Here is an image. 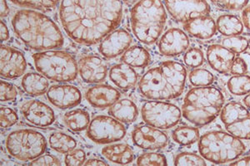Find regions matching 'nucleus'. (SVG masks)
Segmentation results:
<instances>
[{"label":"nucleus","instance_id":"nucleus-1","mask_svg":"<svg viewBox=\"0 0 250 166\" xmlns=\"http://www.w3.org/2000/svg\"><path fill=\"white\" fill-rule=\"evenodd\" d=\"M121 0H62L60 21L66 33L80 44L93 45L120 25Z\"/></svg>","mask_w":250,"mask_h":166},{"label":"nucleus","instance_id":"nucleus-2","mask_svg":"<svg viewBox=\"0 0 250 166\" xmlns=\"http://www.w3.org/2000/svg\"><path fill=\"white\" fill-rule=\"evenodd\" d=\"M12 24L18 37L32 49L48 51L63 45L64 38L59 27L40 12L20 10L13 18Z\"/></svg>","mask_w":250,"mask_h":166},{"label":"nucleus","instance_id":"nucleus-3","mask_svg":"<svg viewBox=\"0 0 250 166\" xmlns=\"http://www.w3.org/2000/svg\"><path fill=\"white\" fill-rule=\"evenodd\" d=\"M187 77L184 65L167 61L151 68L141 77L140 90L150 100H171L182 95Z\"/></svg>","mask_w":250,"mask_h":166},{"label":"nucleus","instance_id":"nucleus-4","mask_svg":"<svg viewBox=\"0 0 250 166\" xmlns=\"http://www.w3.org/2000/svg\"><path fill=\"white\" fill-rule=\"evenodd\" d=\"M225 96L214 87H199L188 91L182 106V114L187 121L198 127L209 124L221 112Z\"/></svg>","mask_w":250,"mask_h":166},{"label":"nucleus","instance_id":"nucleus-5","mask_svg":"<svg viewBox=\"0 0 250 166\" xmlns=\"http://www.w3.org/2000/svg\"><path fill=\"white\" fill-rule=\"evenodd\" d=\"M166 18L161 0H139L131 11L134 36L145 44H153L162 34Z\"/></svg>","mask_w":250,"mask_h":166},{"label":"nucleus","instance_id":"nucleus-6","mask_svg":"<svg viewBox=\"0 0 250 166\" xmlns=\"http://www.w3.org/2000/svg\"><path fill=\"white\" fill-rule=\"evenodd\" d=\"M199 150L205 160L214 164H225L240 157L245 153V146L231 134L210 131L199 139Z\"/></svg>","mask_w":250,"mask_h":166},{"label":"nucleus","instance_id":"nucleus-7","mask_svg":"<svg viewBox=\"0 0 250 166\" xmlns=\"http://www.w3.org/2000/svg\"><path fill=\"white\" fill-rule=\"evenodd\" d=\"M35 68L54 82H68L77 77L79 66L67 52L48 50L33 55Z\"/></svg>","mask_w":250,"mask_h":166},{"label":"nucleus","instance_id":"nucleus-8","mask_svg":"<svg viewBox=\"0 0 250 166\" xmlns=\"http://www.w3.org/2000/svg\"><path fill=\"white\" fill-rule=\"evenodd\" d=\"M6 148L9 154L19 161H34L44 153L47 141L45 137L36 130L18 129L8 135Z\"/></svg>","mask_w":250,"mask_h":166},{"label":"nucleus","instance_id":"nucleus-9","mask_svg":"<svg viewBox=\"0 0 250 166\" xmlns=\"http://www.w3.org/2000/svg\"><path fill=\"white\" fill-rule=\"evenodd\" d=\"M141 113L145 123L162 129L175 127L182 115L181 111L175 105L159 101L145 102Z\"/></svg>","mask_w":250,"mask_h":166},{"label":"nucleus","instance_id":"nucleus-10","mask_svg":"<svg viewBox=\"0 0 250 166\" xmlns=\"http://www.w3.org/2000/svg\"><path fill=\"white\" fill-rule=\"evenodd\" d=\"M126 135L124 124L107 115H98L88 126V138L98 144H111L122 140Z\"/></svg>","mask_w":250,"mask_h":166},{"label":"nucleus","instance_id":"nucleus-11","mask_svg":"<svg viewBox=\"0 0 250 166\" xmlns=\"http://www.w3.org/2000/svg\"><path fill=\"white\" fill-rule=\"evenodd\" d=\"M220 118L225 129L241 140H250V112L239 102H230L223 107Z\"/></svg>","mask_w":250,"mask_h":166},{"label":"nucleus","instance_id":"nucleus-12","mask_svg":"<svg viewBox=\"0 0 250 166\" xmlns=\"http://www.w3.org/2000/svg\"><path fill=\"white\" fill-rule=\"evenodd\" d=\"M171 16L177 22L187 23L196 18L205 16L211 11L206 0H164Z\"/></svg>","mask_w":250,"mask_h":166},{"label":"nucleus","instance_id":"nucleus-13","mask_svg":"<svg viewBox=\"0 0 250 166\" xmlns=\"http://www.w3.org/2000/svg\"><path fill=\"white\" fill-rule=\"evenodd\" d=\"M0 62V74L4 78H18L24 74L27 68L23 54L8 46H1Z\"/></svg>","mask_w":250,"mask_h":166},{"label":"nucleus","instance_id":"nucleus-14","mask_svg":"<svg viewBox=\"0 0 250 166\" xmlns=\"http://www.w3.org/2000/svg\"><path fill=\"white\" fill-rule=\"evenodd\" d=\"M132 138L135 146L147 150L163 149L167 146L168 141V136L165 133L149 125L137 127L133 130Z\"/></svg>","mask_w":250,"mask_h":166},{"label":"nucleus","instance_id":"nucleus-15","mask_svg":"<svg viewBox=\"0 0 250 166\" xmlns=\"http://www.w3.org/2000/svg\"><path fill=\"white\" fill-rule=\"evenodd\" d=\"M21 113L26 121L36 127H48L55 121L51 107L38 100L25 102L21 107Z\"/></svg>","mask_w":250,"mask_h":166},{"label":"nucleus","instance_id":"nucleus-16","mask_svg":"<svg viewBox=\"0 0 250 166\" xmlns=\"http://www.w3.org/2000/svg\"><path fill=\"white\" fill-rule=\"evenodd\" d=\"M47 97L52 104L60 109L76 107L82 100L80 89L73 85H54L47 92Z\"/></svg>","mask_w":250,"mask_h":166},{"label":"nucleus","instance_id":"nucleus-17","mask_svg":"<svg viewBox=\"0 0 250 166\" xmlns=\"http://www.w3.org/2000/svg\"><path fill=\"white\" fill-rule=\"evenodd\" d=\"M188 47V37L185 32L179 28L168 29L159 40V50L160 54L165 56H178L186 51Z\"/></svg>","mask_w":250,"mask_h":166},{"label":"nucleus","instance_id":"nucleus-18","mask_svg":"<svg viewBox=\"0 0 250 166\" xmlns=\"http://www.w3.org/2000/svg\"><path fill=\"white\" fill-rule=\"evenodd\" d=\"M79 74L88 83L98 84L105 80L108 68L104 60L98 56H86L79 62Z\"/></svg>","mask_w":250,"mask_h":166},{"label":"nucleus","instance_id":"nucleus-19","mask_svg":"<svg viewBox=\"0 0 250 166\" xmlns=\"http://www.w3.org/2000/svg\"><path fill=\"white\" fill-rule=\"evenodd\" d=\"M132 37L125 29H118L108 34L100 45V54L107 58H114L125 53L132 43Z\"/></svg>","mask_w":250,"mask_h":166},{"label":"nucleus","instance_id":"nucleus-20","mask_svg":"<svg viewBox=\"0 0 250 166\" xmlns=\"http://www.w3.org/2000/svg\"><path fill=\"white\" fill-rule=\"evenodd\" d=\"M120 92L108 85H96L86 92V99L89 104L96 108L112 107L120 98Z\"/></svg>","mask_w":250,"mask_h":166},{"label":"nucleus","instance_id":"nucleus-21","mask_svg":"<svg viewBox=\"0 0 250 166\" xmlns=\"http://www.w3.org/2000/svg\"><path fill=\"white\" fill-rule=\"evenodd\" d=\"M235 58V54L223 45L213 44L207 49V60L213 70L219 74L230 72L231 66Z\"/></svg>","mask_w":250,"mask_h":166},{"label":"nucleus","instance_id":"nucleus-22","mask_svg":"<svg viewBox=\"0 0 250 166\" xmlns=\"http://www.w3.org/2000/svg\"><path fill=\"white\" fill-rule=\"evenodd\" d=\"M185 29L192 37L205 40L209 39L215 35L217 26L213 18L205 15L185 23Z\"/></svg>","mask_w":250,"mask_h":166},{"label":"nucleus","instance_id":"nucleus-23","mask_svg":"<svg viewBox=\"0 0 250 166\" xmlns=\"http://www.w3.org/2000/svg\"><path fill=\"white\" fill-rule=\"evenodd\" d=\"M109 78L118 88L123 90H128L136 85L138 74L132 67L123 62L114 65L111 68Z\"/></svg>","mask_w":250,"mask_h":166},{"label":"nucleus","instance_id":"nucleus-24","mask_svg":"<svg viewBox=\"0 0 250 166\" xmlns=\"http://www.w3.org/2000/svg\"><path fill=\"white\" fill-rule=\"evenodd\" d=\"M109 115L123 123H133L136 121L139 111L136 105L129 99H121L117 101L108 111Z\"/></svg>","mask_w":250,"mask_h":166},{"label":"nucleus","instance_id":"nucleus-25","mask_svg":"<svg viewBox=\"0 0 250 166\" xmlns=\"http://www.w3.org/2000/svg\"><path fill=\"white\" fill-rule=\"evenodd\" d=\"M102 155L113 163L128 165L134 160V151L128 145L115 144L102 149Z\"/></svg>","mask_w":250,"mask_h":166},{"label":"nucleus","instance_id":"nucleus-26","mask_svg":"<svg viewBox=\"0 0 250 166\" xmlns=\"http://www.w3.org/2000/svg\"><path fill=\"white\" fill-rule=\"evenodd\" d=\"M22 87L30 96H38L48 92L49 83L43 74L29 73L23 76Z\"/></svg>","mask_w":250,"mask_h":166},{"label":"nucleus","instance_id":"nucleus-27","mask_svg":"<svg viewBox=\"0 0 250 166\" xmlns=\"http://www.w3.org/2000/svg\"><path fill=\"white\" fill-rule=\"evenodd\" d=\"M150 60V54L140 46L128 48L121 56V61L124 63L135 68H145L149 64Z\"/></svg>","mask_w":250,"mask_h":166},{"label":"nucleus","instance_id":"nucleus-28","mask_svg":"<svg viewBox=\"0 0 250 166\" xmlns=\"http://www.w3.org/2000/svg\"><path fill=\"white\" fill-rule=\"evenodd\" d=\"M218 31L226 37L239 36L244 31V24L239 17L233 14H224L217 19Z\"/></svg>","mask_w":250,"mask_h":166},{"label":"nucleus","instance_id":"nucleus-29","mask_svg":"<svg viewBox=\"0 0 250 166\" xmlns=\"http://www.w3.org/2000/svg\"><path fill=\"white\" fill-rule=\"evenodd\" d=\"M63 121L66 126L73 131H83L89 126L90 117L85 110L75 109L64 114Z\"/></svg>","mask_w":250,"mask_h":166},{"label":"nucleus","instance_id":"nucleus-30","mask_svg":"<svg viewBox=\"0 0 250 166\" xmlns=\"http://www.w3.org/2000/svg\"><path fill=\"white\" fill-rule=\"evenodd\" d=\"M48 142L52 149L62 154L70 152L77 146V141L72 136L62 132L52 133L48 138Z\"/></svg>","mask_w":250,"mask_h":166},{"label":"nucleus","instance_id":"nucleus-31","mask_svg":"<svg viewBox=\"0 0 250 166\" xmlns=\"http://www.w3.org/2000/svg\"><path fill=\"white\" fill-rule=\"evenodd\" d=\"M173 141L181 146H189L199 141V129L195 127H179L172 133Z\"/></svg>","mask_w":250,"mask_h":166},{"label":"nucleus","instance_id":"nucleus-32","mask_svg":"<svg viewBox=\"0 0 250 166\" xmlns=\"http://www.w3.org/2000/svg\"><path fill=\"white\" fill-rule=\"evenodd\" d=\"M228 89L233 95L244 96L250 93V76L239 75L232 76L228 81Z\"/></svg>","mask_w":250,"mask_h":166},{"label":"nucleus","instance_id":"nucleus-33","mask_svg":"<svg viewBox=\"0 0 250 166\" xmlns=\"http://www.w3.org/2000/svg\"><path fill=\"white\" fill-rule=\"evenodd\" d=\"M188 78L191 84L195 87L210 86L214 80L213 74L209 71L203 68H197L190 72Z\"/></svg>","mask_w":250,"mask_h":166},{"label":"nucleus","instance_id":"nucleus-34","mask_svg":"<svg viewBox=\"0 0 250 166\" xmlns=\"http://www.w3.org/2000/svg\"><path fill=\"white\" fill-rule=\"evenodd\" d=\"M18 5L29 7L42 11H50L57 5L60 0H11Z\"/></svg>","mask_w":250,"mask_h":166},{"label":"nucleus","instance_id":"nucleus-35","mask_svg":"<svg viewBox=\"0 0 250 166\" xmlns=\"http://www.w3.org/2000/svg\"><path fill=\"white\" fill-rule=\"evenodd\" d=\"M222 45L233 52V54H241L249 48L250 42L246 37L241 36H231L223 40Z\"/></svg>","mask_w":250,"mask_h":166},{"label":"nucleus","instance_id":"nucleus-36","mask_svg":"<svg viewBox=\"0 0 250 166\" xmlns=\"http://www.w3.org/2000/svg\"><path fill=\"white\" fill-rule=\"evenodd\" d=\"M138 166H167V160L165 155L159 153H145L137 160Z\"/></svg>","mask_w":250,"mask_h":166},{"label":"nucleus","instance_id":"nucleus-37","mask_svg":"<svg viewBox=\"0 0 250 166\" xmlns=\"http://www.w3.org/2000/svg\"><path fill=\"white\" fill-rule=\"evenodd\" d=\"M175 166H206L204 158L193 153L182 152L179 154L174 160Z\"/></svg>","mask_w":250,"mask_h":166},{"label":"nucleus","instance_id":"nucleus-38","mask_svg":"<svg viewBox=\"0 0 250 166\" xmlns=\"http://www.w3.org/2000/svg\"><path fill=\"white\" fill-rule=\"evenodd\" d=\"M185 65L189 68H196L205 62V56L199 48H189L184 56Z\"/></svg>","mask_w":250,"mask_h":166},{"label":"nucleus","instance_id":"nucleus-39","mask_svg":"<svg viewBox=\"0 0 250 166\" xmlns=\"http://www.w3.org/2000/svg\"><path fill=\"white\" fill-rule=\"evenodd\" d=\"M219 9L228 11H239L247 5L250 0H210Z\"/></svg>","mask_w":250,"mask_h":166},{"label":"nucleus","instance_id":"nucleus-40","mask_svg":"<svg viewBox=\"0 0 250 166\" xmlns=\"http://www.w3.org/2000/svg\"><path fill=\"white\" fill-rule=\"evenodd\" d=\"M0 122L2 128H9L17 123L19 120L17 113L10 107L1 106L0 107Z\"/></svg>","mask_w":250,"mask_h":166},{"label":"nucleus","instance_id":"nucleus-41","mask_svg":"<svg viewBox=\"0 0 250 166\" xmlns=\"http://www.w3.org/2000/svg\"><path fill=\"white\" fill-rule=\"evenodd\" d=\"M86 161V154L83 149H73L67 153L64 158V163L68 166H80L84 165Z\"/></svg>","mask_w":250,"mask_h":166},{"label":"nucleus","instance_id":"nucleus-42","mask_svg":"<svg viewBox=\"0 0 250 166\" xmlns=\"http://www.w3.org/2000/svg\"><path fill=\"white\" fill-rule=\"evenodd\" d=\"M18 96L17 88L10 82L1 81L0 82V100L1 102H10Z\"/></svg>","mask_w":250,"mask_h":166},{"label":"nucleus","instance_id":"nucleus-43","mask_svg":"<svg viewBox=\"0 0 250 166\" xmlns=\"http://www.w3.org/2000/svg\"><path fill=\"white\" fill-rule=\"evenodd\" d=\"M30 165L36 166H61V162L54 155H43L34 159V161L30 162Z\"/></svg>","mask_w":250,"mask_h":166},{"label":"nucleus","instance_id":"nucleus-44","mask_svg":"<svg viewBox=\"0 0 250 166\" xmlns=\"http://www.w3.org/2000/svg\"><path fill=\"white\" fill-rule=\"evenodd\" d=\"M248 72V65L241 57H235L230 68V74L235 76L245 75Z\"/></svg>","mask_w":250,"mask_h":166},{"label":"nucleus","instance_id":"nucleus-45","mask_svg":"<svg viewBox=\"0 0 250 166\" xmlns=\"http://www.w3.org/2000/svg\"><path fill=\"white\" fill-rule=\"evenodd\" d=\"M242 19L245 28L250 32V6L246 7L242 13Z\"/></svg>","mask_w":250,"mask_h":166},{"label":"nucleus","instance_id":"nucleus-46","mask_svg":"<svg viewBox=\"0 0 250 166\" xmlns=\"http://www.w3.org/2000/svg\"><path fill=\"white\" fill-rule=\"evenodd\" d=\"M1 41L4 42L9 38V29L7 28L5 23H3V21H1Z\"/></svg>","mask_w":250,"mask_h":166},{"label":"nucleus","instance_id":"nucleus-47","mask_svg":"<svg viewBox=\"0 0 250 166\" xmlns=\"http://www.w3.org/2000/svg\"><path fill=\"white\" fill-rule=\"evenodd\" d=\"M85 166H108V164L100 159H89L84 163Z\"/></svg>","mask_w":250,"mask_h":166},{"label":"nucleus","instance_id":"nucleus-48","mask_svg":"<svg viewBox=\"0 0 250 166\" xmlns=\"http://www.w3.org/2000/svg\"><path fill=\"white\" fill-rule=\"evenodd\" d=\"M230 165H232V166H250V156L242 158L239 161H236L235 162L230 163Z\"/></svg>","mask_w":250,"mask_h":166},{"label":"nucleus","instance_id":"nucleus-49","mask_svg":"<svg viewBox=\"0 0 250 166\" xmlns=\"http://www.w3.org/2000/svg\"><path fill=\"white\" fill-rule=\"evenodd\" d=\"M9 14V8L6 0H1V17L4 18Z\"/></svg>","mask_w":250,"mask_h":166},{"label":"nucleus","instance_id":"nucleus-50","mask_svg":"<svg viewBox=\"0 0 250 166\" xmlns=\"http://www.w3.org/2000/svg\"><path fill=\"white\" fill-rule=\"evenodd\" d=\"M244 103H245V106H246L248 108H250V94L245 96V99H244Z\"/></svg>","mask_w":250,"mask_h":166},{"label":"nucleus","instance_id":"nucleus-51","mask_svg":"<svg viewBox=\"0 0 250 166\" xmlns=\"http://www.w3.org/2000/svg\"><path fill=\"white\" fill-rule=\"evenodd\" d=\"M123 1L127 4H133V3H137L139 0H123Z\"/></svg>","mask_w":250,"mask_h":166}]
</instances>
